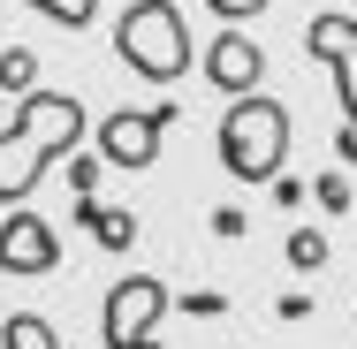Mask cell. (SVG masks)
Returning <instances> with one entry per match:
<instances>
[{
	"label": "cell",
	"mask_w": 357,
	"mask_h": 349,
	"mask_svg": "<svg viewBox=\"0 0 357 349\" xmlns=\"http://www.w3.org/2000/svg\"><path fill=\"white\" fill-rule=\"evenodd\" d=\"M84 137V99L76 91H23V107L0 122V205H23L54 160H69Z\"/></svg>",
	"instance_id": "obj_1"
},
{
	"label": "cell",
	"mask_w": 357,
	"mask_h": 349,
	"mask_svg": "<svg viewBox=\"0 0 357 349\" xmlns=\"http://www.w3.org/2000/svg\"><path fill=\"white\" fill-rule=\"evenodd\" d=\"M114 54H122V69L144 76V84H183L190 61H198L190 23H183L175 0H130V8L114 15Z\"/></svg>",
	"instance_id": "obj_2"
},
{
	"label": "cell",
	"mask_w": 357,
	"mask_h": 349,
	"mask_svg": "<svg viewBox=\"0 0 357 349\" xmlns=\"http://www.w3.org/2000/svg\"><path fill=\"white\" fill-rule=\"evenodd\" d=\"M312 198H319V205H327V212H350V205H357L350 175H319V183H312Z\"/></svg>",
	"instance_id": "obj_14"
},
{
	"label": "cell",
	"mask_w": 357,
	"mask_h": 349,
	"mask_svg": "<svg viewBox=\"0 0 357 349\" xmlns=\"http://www.w3.org/2000/svg\"><path fill=\"white\" fill-rule=\"evenodd\" d=\"M206 76H213V91H228V99H251L259 76H266L259 38H251V31H220L213 46H206Z\"/></svg>",
	"instance_id": "obj_8"
},
{
	"label": "cell",
	"mask_w": 357,
	"mask_h": 349,
	"mask_svg": "<svg viewBox=\"0 0 357 349\" xmlns=\"http://www.w3.org/2000/svg\"><path fill=\"white\" fill-rule=\"evenodd\" d=\"M304 54L335 69V91H342V130H357V15H312Z\"/></svg>",
	"instance_id": "obj_6"
},
{
	"label": "cell",
	"mask_w": 357,
	"mask_h": 349,
	"mask_svg": "<svg viewBox=\"0 0 357 349\" xmlns=\"http://www.w3.org/2000/svg\"><path fill=\"white\" fill-rule=\"evenodd\" d=\"M61 266V235L46 212H8L0 220V274H54Z\"/></svg>",
	"instance_id": "obj_7"
},
{
	"label": "cell",
	"mask_w": 357,
	"mask_h": 349,
	"mask_svg": "<svg viewBox=\"0 0 357 349\" xmlns=\"http://www.w3.org/2000/svg\"><path fill=\"white\" fill-rule=\"evenodd\" d=\"M167 122H175V99H167V107H114V114L99 122V160H107V167H152Z\"/></svg>",
	"instance_id": "obj_5"
},
{
	"label": "cell",
	"mask_w": 357,
	"mask_h": 349,
	"mask_svg": "<svg viewBox=\"0 0 357 349\" xmlns=\"http://www.w3.org/2000/svg\"><path fill=\"white\" fill-rule=\"evenodd\" d=\"M0 349H61V334H54L38 311H15V319L0 327Z\"/></svg>",
	"instance_id": "obj_10"
},
{
	"label": "cell",
	"mask_w": 357,
	"mask_h": 349,
	"mask_svg": "<svg viewBox=\"0 0 357 349\" xmlns=\"http://www.w3.org/2000/svg\"><path fill=\"white\" fill-rule=\"evenodd\" d=\"M289 266H296V274H319V266H327V235H319V228H289Z\"/></svg>",
	"instance_id": "obj_11"
},
{
	"label": "cell",
	"mask_w": 357,
	"mask_h": 349,
	"mask_svg": "<svg viewBox=\"0 0 357 349\" xmlns=\"http://www.w3.org/2000/svg\"><path fill=\"white\" fill-rule=\"evenodd\" d=\"M160 311H167V288H160L152 274H122L114 288H107V304H99V342H107V349L152 342Z\"/></svg>",
	"instance_id": "obj_4"
},
{
	"label": "cell",
	"mask_w": 357,
	"mask_h": 349,
	"mask_svg": "<svg viewBox=\"0 0 357 349\" xmlns=\"http://www.w3.org/2000/svg\"><path fill=\"white\" fill-rule=\"evenodd\" d=\"M76 220H84L107 251H130V243H137V220H130V212H114V205H91V198H84V205H76Z\"/></svg>",
	"instance_id": "obj_9"
},
{
	"label": "cell",
	"mask_w": 357,
	"mask_h": 349,
	"mask_svg": "<svg viewBox=\"0 0 357 349\" xmlns=\"http://www.w3.org/2000/svg\"><path fill=\"white\" fill-rule=\"evenodd\" d=\"M31 8H38V15H54L61 31H76V23H91V15H99V0H31Z\"/></svg>",
	"instance_id": "obj_13"
},
{
	"label": "cell",
	"mask_w": 357,
	"mask_h": 349,
	"mask_svg": "<svg viewBox=\"0 0 357 349\" xmlns=\"http://www.w3.org/2000/svg\"><path fill=\"white\" fill-rule=\"evenodd\" d=\"M282 160H289V107L251 91V99H228L220 114V167L236 183H282Z\"/></svg>",
	"instance_id": "obj_3"
},
{
	"label": "cell",
	"mask_w": 357,
	"mask_h": 349,
	"mask_svg": "<svg viewBox=\"0 0 357 349\" xmlns=\"http://www.w3.org/2000/svg\"><path fill=\"white\" fill-rule=\"evenodd\" d=\"M220 23H251V15H266V0H206Z\"/></svg>",
	"instance_id": "obj_15"
},
{
	"label": "cell",
	"mask_w": 357,
	"mask_h": 349,
	"mask_svg": "<svg viewBox=\"0 0 357 349\" xmlns=\"http://www.w3.org/2000/svg\"><path fill=\"white\" fill-rule=\"evenodd\" d=\"M335 152H342V160L357 167V130H342V137H335Z\"/></svg>",
	"instance_id": "obj_16"
},
{
	"label": "cell",
	"mask_w": 357,
	"mask_h": 349,
	"mask_svg": "<svg viewBox=\"0 0 357 349\" xmlns=\"http://www.w3.org/2000/svg\"><path fill=\"white\" fill-rule=\"evenodd\" d=\"M0 84H8V91H38V61H31L23 46H8V54H0Z\"/></svg>",
	"instance_id": "obj_12"
}]
</instances>
